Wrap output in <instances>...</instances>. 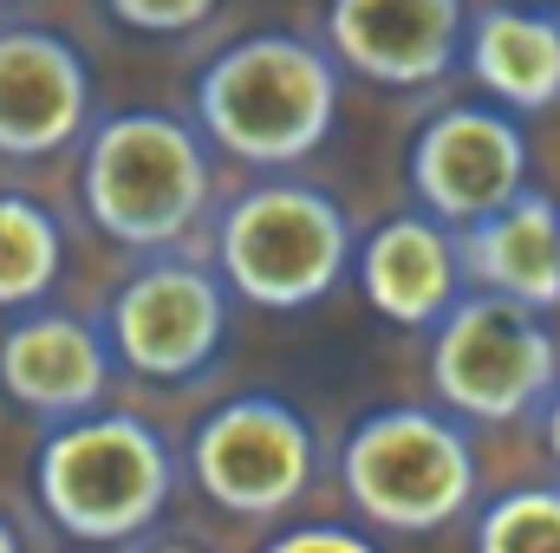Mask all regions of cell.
Listing matches in <instances>:
<instances>
[{
  "label": "cell",
  "instance_id": "obj_1",
  "mask_svg": "<svg viewBox=\"0 0 560 553\" xmlns=\"http://www.w3.org/2000/svg\"><path fill=\"white\" fill-rule=\"evenodd\" d=\"M339 125V59L300 33H248L196 79V131L248 169H293Z\"/></svg>",
  "mask_w": 560,
  "mask_h": 553
},
{
  "label": "cell",
  "instance_id": "obj_2",
  "mask_svg": "<svg viewBox=\"0 0 560 553\" xmlns=\"http://www.w3.org/2000/svg\"><path fill=\"white\" fill-rule=\"evenodd\" d=\"M33 495L66 541L131 548L163 521L176 495V456L156 423L98 404L72 423H46L33 456Z\"/></svg>",
  "mask_w": 560,
  "mask_h": 553
},
{
  "label": "cell",
  "instance_id": "obj_3",
  "mask_svg": "<svg viewBox=\"0 0 560 553\" xmlns=\"http://www.w3.org/2000/svg\"><path fill=\"white\" fill-rule=\"evenodd\" d=\"M79 202L105 242L131 255H170L202 228L215 202L209 143L170 111H112L85 131Z\"/></svg>",
  "mask_w": 560,
  "mask_h": 553
},
{
  "label": "cell",
  "instance_id": "obj_4",
  "mask_svg": "<svg viewBox=\"0 0 560 553\" xmlns=\"http://www.w3.org/2000/svg\"><path fill=\"white\" fill-rule=\"evenodd\" d=\"M352 215L300 176L242 189L215 215V274L261 313H306L352 274Z\"/></svg>",
  "mask_w": 560,
  "mask_h": 553
},
{
  "label": "cell",
  "instance_id": "obj_5",
  "mask_svg": "<svg viewBox=\"0 0 560 553\" xmlns=\"http://www.w3.org/2000/svg\"><path fill=\"white\" fill-rule=\"evenodd\" d=\"M339 489L385 534H436L476 508V443L463 416L385 404L359 416L339 443Z\"/></svg>",
  "mask_w": 560,
  "mask_h": 553
},
{
  "label": "cell",
  "instance_id": "obj_6",
  "mask_svg": "<svg viewBox=\"0 0 560 553\" xmlns=\"http://www.w3.org/2000/svg\"><path fill=\"white\" fill-rule=\"evenodd\" d=\"M560 385V345L548 313L502 293H463L430 326V391L463 423H515Z\"/></svg>",
  "mask_w": 560,
  "mask_h": 553
},
{
  "label": "cell",
  "instance_id": "obj_7",
  "mask_svg": "<svg viewBox=\"0 0 560 553\" xmlns=\"http://www.w3.org/2000/svg\"><path fill=\"white\" fill-rule=\"evenodd\" d=\"M319 475L313 423L275 391H242L196 423L189 436V482L209 508L235 521H280L306 502Z\"/></svg>",
  "mask_w": 560,
  "mask_h": 553
},
{
  "label": "cell",
  "instance_id": "obj_8",
  "mask_svg": "<svg viewBox=\"0 0 560 553\" xmlns=\"http://www.w3.org/2000/svg\"><path fill=\"white\" fill-rule=\"evenodd\" d=\"M105 345L143 385H189L229 345V286L183 255H143V268L105 306Z\"/></svg>",
  "mask_w": 560,
  "mask_h": 553
},
{
  "label": "cell",
  "instance_id": "obj_9",
  "mask_svg": "<svg viewBox=\"0 0 560 553\" xmlns=\"http://www.w3.org/2000/svg\"><path fill=\"white\" fill-rule=\"evenodd\" d=\"M528 189V131L515 111L469 98L443 105L411 143V196L423 215L469 228Z\"/></svg>",
  "mask_w": 560,
  "mask_h": 553
},
{
  "label": "cell",
  "instance_id": "obj_10",
  "mask_svg": "<svg viewBox=\"0 0 560 553\" xmlns=\"http://www.w3.org/2000/svg\"><path fill=\"white\" fill-rule=\"evenodd\" d=\"M463 0H326V52L385 92L443 85L463 66Z\"/></svg>",
  "mask_w": 560,
  "mask_h": 553
},
{
  "label": "cell",
  "instance_id": "obj_11",
  "mask_svg": "<svg viewBox=\"0 0 560 553\" xmlns=\"http://www.w3.org/2000/svg\"><path fill=\"white\" fill-rule=\"evenodd\" d=\"M92 131V66L52 26H0V156L39 163Z\"/></svg>",
  "mask_w": 560,
  "mask_h": 553
},
{
  "label": "cell",
  "instance_id": "obj_12",
  "mask_svg": "<svg viewBox=\"0 0 560 553\" xmlns=\"http://www.w3.org/2000/svg\"><path fill=\"white\" fill-rule=\"evenodd\" d=\"M112 345L92 319L59 313V306H33L13 313V326L0 332V391L7 404L46 416V423H72V416L98 411L112 398Z\"/></svg>",
  "mask_w": 560,
  "mask_h": 553
},
{
  "label": "cell",
  "instance_id": "obj_13",
  "mask_svg": "<svg viewBox=\"0 0 560 553\" xmlns=\"http://www.w3.org/2000/svg\"><path fill=\"white\" fill-rule=\"evenodd\" d=\"M359 293L378 319L405 326V332H430L456 299H463V242L450 222L405 209V215H385L359 255Z\"/></svg>",
  "mask_w": 560,
  "mask_h": 553
},
{
  "label": "cell",
  "instance_id": "obj_14",
  "mask_svg": "<svg viewBox=\"0 0 560 553\" xmlns=\"http://www.w3.org/2000/svg\"><path fill=\"white\" fill-rule=\"evenodd\" d=\"M463 66L489 92V105L535 118L560 105V13L535 0H502L469 13L463 33Z\"/></svg>",
  "mask_w": 560,
  "mask_h": 553
},
{
  "label": "cell",
  "instance_id": "obj_15",
  "mask_svg": "<svg viewBox=\"0 0 560 553\" xmlns=\"http://www.w3.org/2000/svg\"><path fill=\"white\" fill-rule=\"evenodd\" d=\"M463 242V280L482 293H502L515 306L555 313L560 306V202L522 189L515 202L489 209L482 222L456 228Z\"/></svg>",
  "mask_w": 560,
  "mask_h": 553
},
{
  "label": "cell",
  "instance_id": "obj_16",
  "mask_svg": "<svg viewBox=\"0 0 560 553\" xmlns=\"http://www.w3.org/2000/svg\"><path fill=\"white\" fill-rule=\"evenodd\" d=\"M66 274V228L46 202L0 189V313H33Z\"/></svg>",
  "mask_w": 560,
  "mask_h": 553
},
{
  "label": "cell",
  "instance_id": "obj_17",
  "mask_svg": "<svg viewBox=\"0 0 560 553\" xmlns=\"http://www.w3.org/2000/svg\"><path fill=\"white\" fill-rule=\"evenodd\" d=\"M476 553H560V489H509L476 515Z\"/></svg>",
  "mask_w": 560,
  "mask_h": 553
},
{
  "label": "cell",
  "instance_id": "obj_18",
  "mask_svg": "<svg viewBox=\"0 0 560 553\" xmlns=\"http://www.w3.org/2000/svg\"><path fill=\"white\" fill-rule=\"evenodd\" d=\"M222 0H105V13L125 26V33H143V39H183V33H202L215 20Z\"/></svg>",
  "mask_w": 560,
  "mask_h": 553
},
{
  "label": "cell",
  "instance_id": "obj_19",
  "mask_svg": "<svg viewBox=\"0 0 560 553\" xmlns=\"http://www.w3.org/2000/svg\"><path fill=\"white\" fill-rule=\"evenodd\" d=\"M261 553H385L372 534H359V528H339V521H306V528H287L275 534Z\"/></svg>",
  "mask_w": 560,
  "mask_h": 553
},
{
  "label": "cell",
  "instance_id": "obj_20",
  "mask_svg": "<svg viewBox=\"0 0 560 553\" xmlns=\"http://www.w3.org/2000/svg\"><path fill=\"white\" fill-rule=\"evenodd\" d=\"M138 553H215V548H202L196 534H163V528H150L143 541H131Z\"/></svg>",
  "mask_w": 560,
  "mask_h": 553
},
{
  "label": "cell",
  "instance_id": "obj_21",
  "mask_svg": "<svg viewBox=\"0 0 560 553\" xmlns=\"http://www.w3.org/2000/svg\"><path fill=\"white\" fill-rule=\"evenodd\" d=\"M541 436H548V456H555V469H560V385L548 391V404H541Z\"/></svg>",
  "mask_w": 560,
  "mask_h": 553
},
{
  "label": "cell",
  "instance_id": "obj_22",
  "mask_svg": "<svg viewBox=\"0 0 560 553\" xmlns=\"http://www.w3.org/2000/svg\"><path fill=\"white\" fill-rule=\"evenodd\" d=\"M0 553H26V548H20V528H13L7 515H0Z\"/></svg>",
  "mask_w": 560,
  "mask_h": 553
},
{
  "label": "cell",
  "instance_id": "obj_23",
  "mask_svg": "<svg viewBox=\"0 0 560 553\" xmlns=\"http://www.w3.org/2000/svg\"><path fill=\"white\" fill-rule=\"evenodd\" d=\"M535 7H555V0H535Z\"/></svg>",
  "mask_w": 560,
  "mask_h": 553
},
{
  "label": "cell",
  "instance_id": "obj_24",
  "mask_svg": "<svg viewBox=\"0 0 560 553\" xmlns=\"http://www.w3.org/2000/svg\"><path fill=\"white\" fill-rule=\"evenodd\" d=\"M0 7H13V0H0Z\"/></svg>",
  "mask_w": 560,
  "mask_h": 553
}]
</instances>
